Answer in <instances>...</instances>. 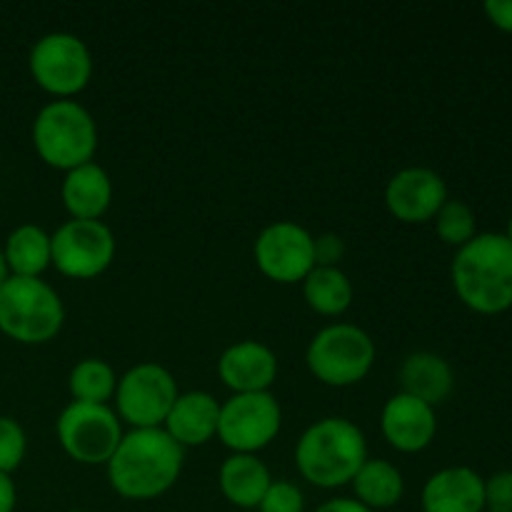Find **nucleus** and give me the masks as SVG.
<instances>
[{
	"mask_svg": "<svg viewBox=\"0 0 512 512\" xmlns=\"http://www.w3.org/2000/svg\"><path fill=\"white\" fill-rule=\"evenodd\" d=\"M185 450L163 428L130 430L108 460V483L125 500H155L180 480Z\"/></svg>",
	"mask_w": 512,
	"mask_h": 512,
	"instance_id": "nucleus-1",
	"label": "nucleus"
},
{
	"mask_svg": "<svg viewBox=\"0 0 512 512\" xmlns=\"http://www.w3.org/2000/svg\"><path fill=\"white\" fill-rule=\"evenodd\" d=\"M453 288L463 305L480 315L512 308V243L505 233H480L458 248Z\"/></svg>",
	"mask_w": 512,
	"mask_h": 512,
	"instance_id": "nucleus-2",
	"label": "nucleus"
},
{
	"mask_svg": "<svg viewBox=\"0 0 512 512\" xmlns=\"http://www.w3.org/2000/svg\"><path fill=\"white\" fill-rule=\"evenodd\" d=\"M368 460L363 430L348 418H323L310 425L295 445V465L310 485L323 490L353 483Z\"/></svg>",
	"mask_w": 512,
	"mask_h": 512,
	"instance_id": "nucleus-3",
	"label": "nucleus"
},
{
	"mask_svg": "<svg viewBox=\"0 0 512 512\" xmlns=\"http://www.w3.org/2000/svg\"><path fill=\"white\" fill-rule=\"evenodd\" d=\"M33 148L45 165L68 173L93 163L98 150V125L75 100H53L35 115Z\"/></svg>",
	"mask_w": 512,
	"mask_h": 512,
	"instance_id": "nucleus-4",
	"label": "nucleus"
},
{
	"mask_svg": "<svg viewBox=\"0 0 512 512\" xmlns=\"http://www.w3.org/2000/svg\"><path fill=\"white\" fill-rule=\"evenodd\" d=\"M65 308L43 278L10 275L0 288V333L23 345L50 343L63 330Z\"/></svg>",
	"mask_w": 512,
	"mask_h": 512,
	"instance_id": "nucleus-5",
	"label": "nucleus"
},
{
	"mask_svg": "<svg viewBox=\"0 0 512 512\" xmlns=\"http://www.w3.org/2000/svg\"><path fill=\"white\" fill-rule=\"evenodd\" d=\"M375 355V340L363 328L333 323L310 340L305 363L315 380L328 388H350L368 378Z\"/></svg>",
	"mask_w": 512,
	"mask_h": 512,
	"instance_id": "nucleus-6",
	"label": "nucleus"
},
{
	"mask_svg": "<svg viewBox=\"0 0 512 512\" xmlns=\"http://www.w3.org/2000/svg\"><path fill=\"white\" fill-rule=\"evenodd\" d=\"M28 68L45 93L68 100L88 88L93 78V55L78 35L48 33L30 48Z\"/></svg>",
	"mask_w": 512,
	"mask_h": 512,
	"instance_id": "nucleus-7",
	"label": "nucleus"
},
{
	"mask_svg": "<svg viewBox=\"0 0 512 512\" xmlns=\"http://www.w3.org/2000/svg\"><path fill=\"white\" fill-rule=\"evenodd\" d=\"M60 448L80 465H108L123 440V425L110 405L70 403L55 423Z\"/></svg>",
	"mask_w": 512,
	"mask_h": 512,
	"instance_id": "nucleus-8",
	"label": "nucleus"
},
{
	"mask_svg": "<svg viewBox=\"0 0 512 512\" xmlns=\"http://www.w3.org/2000/svg\"><path fill=\"white\" fill-rule=\"evenodd\" d=\"M180 390L173 373L158 363H138L115 388V415L133 430L163 428Z\"/></svg>",
	"mask_w": 512,
	"mask_h": 512,
	"instance_id": "nucleus-9",
	"label": "nucleus"
},
{
	"mask_svg": "<svg viewBox=\"0 0 512 512\" xmlns=\"http://www.w3.org/2000/svg\"><path fill=\"white\" fill-rule=\"evenodd\" d=\"M283 410L273 393L233 395L220 405L218 438L235 455H258L280 433Z\"/></svg>",
	"mask_w": 512,
	"mask_h": 512,
	"instance_id": "nucleus-10",
	"label": "nucleus"
},
{
	"mask_svg": "<svg viewBox=\"0 0 512 512\" xmlns=\"http://www.w3.org/2000/svg\"><path fill=\"white\" fill-rule=\"evenodd\" d=\"M53 268L73 280H93L115 260V235L103 220H68L50 235Z\"/></svg>",
	"mask_w": 512,
	"mask_h": 512,
	"instance_id": "nucleus-11",
	"label": "nucleus"
},
{
	"mask_svg": "<svg viewBox=\"0 0 512 512\" xmlns=\"http://www.w3.org/2000/svg\"><path fill=\"white\" fill-rule=\"evenodd\" d=\"M313 240V235L298 223H290V220L270 223L255 238V265L273 283H303L315 268Z\"/></svg>",
	"mask_w": 512,
	"mask_h": 512,
	"instance_id": "nucleus-12",
	"label": "nucleus"
},
{
	"mask_svg": "<svg viewBox=\"0 0 512 512\" xmlns=\"http://www.w3.org/2000/svg\"><path fill=\"white\" fill-rule=\"evenodd\" d=\"M445 203L448 185L433 168H403L385 185V205L400 223H428Z\"/></svg>",
	"mask_w": 512,
	"mask_h": 512,
	"instance_id": "nucleus-13",
	"label": "nucleus"
},
{
	"mask_svg": "<svg viewBox=\"0 0 512 512\" xmlns=\"http://www.w3.org/2000/svg\"><path fill=\"white\" fill-rule=\"evenodd\" d=\"M380 430L390 448L398 453H420L433 443L438 433L435 408L413 395L395 393L380 415Z\"/></svg>",
	"mask_w": 512,
	"mask_h": 512,
	"instance_id": "nucleus-14",
	"label": "nucleus"
},
{
	"mask_svg": "<svg viewBox=\"0 0 512 512\" xmlns=\"http://www.w3.org/2000/svg\"><path fill=\"white\" fill-rule=\"evenodd\" d=\"M218 375L233 395L270 393L278 378V358L258 340H240L223 350L218 360Z\"/></svg>",
	"mask_w": 512,
	"mask_h": 512,
	"instance_id": "nucleus-15",
	"label": "nucleus"
},
{
	"mask_svg": "<svg viewBox=\"0 0 512 512\" xmlns=\"http://www.w3.org/2000/svg\"><path fill=\"white\" fill-rule=\"evenodd\" d=\"M220 403L205 390L180 393L165 418L163 430L180 448H200L218 435Z\"/></svg>",
	"mask_w": 512,
	"mask_h": 512,
	"instance_id": "nucleus-16",
	"label": "nucleus"
},
{
	"mask_svg": "<svg viewBox=\"0 0 512 512\" xmlns=\"http://www.w3.org/2000/svg\"><path fill=\"white\" fill-rule=\"evenodd\" d=\"M423 512H483L485 480L475 470L445 468L430 475L420 493Z\"/></svg>",
	"mask_w": 512,
	"mask_h": 512,
	"instance_id": "nucleus-17",
	"label": "nucleus"
},
{
	"mask_svg": "<svg viewBox=\"0 0 512 512\" xmlns=\"http://www.w3.org/2000/svg\"><path fill=\"white\" fill-rule=\"evenodd\" d=\"M60 198L70 220H100L113 203V180L93 160L65 173Z\"/></svg>",
	"mask_w": 512,
	"mask_h": 512,
	"instance_id": "nucleus-18",
	"label": "nucleus"
},
{
	"mask_svg": "<svg viewBox=\"0 0 512 512\" xmlns=\"http://www.w3.org/2000/svg\"><path fill=\"white\" fill-rule=\"evenodd\" d=\"M400 393L413 395L423 400L430 408L445 403L455 388V375L448 360L438 353H420L408 355L400 365Z\"/></svg>",
	"mask_w": 512,
	"mask_h": 512,
	"instance_id": "nucleus-19",
	"label": "nucleus"
},
{
	"mask_svg": "<svg viewBox=\"0 0 512 512\" xmlns=\"http://www.w3.org/2000/svg\"><path fill=\"white\" fill-rule=\"evenodd\" d=\"M270 470L258 455H230L218 473V485L230 505L243 510H258L260 500L268 493Z\"/></svg>",
	"mask_w": 512,
	"mask_h": 512,
	"instance_id": "nucleus-20",
	"label": "nucleus"
},
{
	"mask_svg": "<svg viewBox=\"0 0 512 512\" xmlns=\"http://www.w3.org/2000/svg\"><path fill=\"white\" fill-rule=\"evenodd\" d=\"M5 265L15 278H40L53 265L50 235L40 225H18L5 240Z\"/></svg>",
	"mask_w": 512,
	"mask_h": 512,
	"instance_id": "nucleus-21",
	"label": "nucleus"
},
{
	"mask_svg": "<svg viewBox=\"0 0 512 512\" xmlns=\"http://www.w3.org/2000/svg\"><path fill=\"white\" fill-rule=\"evenodd\" d=\"M350 485H353L355 500L373 512L395 508L405 495L403 473L388 460L368 458Z\"/></svg>",
	"mask_w": 512,
	"mask_h": 512,
	"instance_id": "nucleus-22",
	"label": "nucleus"
},
{
	"mask_svg": "<svg viewBox=\"0 0 512 512\" xmlns=\"http://www.w3.org/2000/svg\"><path fill=\"white\" fill-rule=\"evenodd\" d=\"M303 298L318 315L340 318L353 305V283L340 268H313L303 280Z\"/></svg>",
	"mask_w": 512,
	"mask_h": 512,
	"instance_id": "nucleus-23",
	"label": "nucleus"
},
{
	"mask_svg": "<svg viewBox=\"0 0 512 512\" xmlns=\"http://www.w3.org/2000/svg\"><path fill=\"white\" fill-rule=\"evenodd\" d=\"M68 388L75 403L108 405L115 398L118 375H115V370L105 360L83 358L70 370Z\"/></svg>",
	"mask_w": 512,
	"mask_h": 512,
	"instance_id": "nucleus-24",
	"label": "nucleus"
},
{
	"mask_svg": "<svg viewBox=\"0 0 512 512\" xmlns=\"http://www.w3.org/2000/svg\"><path fill=\"white\" fill-rule=\"evenodd\" d=\"M435 230H438L440 240L455 248H463L470 240L478 235V225H475V213L470 210V205H465L463 200H450L438 210L435 215Z\"/></svg>",
	"mask_w": 512,
	"mask_h": 512,
	"instance_id": "nucleus-25",
	"label": "nucleus"
},
{
	"mask_svg": "<svg viewBox=\"0 0 512 512\" xmlns=\"http://www.w3.org/2000/svg\"><path fill=\"white\" fill-rule=\"evenodd\" d=\"M28 453V438H25L23 425L15 418L0 415V473L10 475L23 465Z\"/></svg>",
	"mask_w": 512,
	"mask_h": 512,
	"instance_id": "nucleus-26",
	"label": "nucleus"
},
{
	"mask_svg": "<svg viewBox=\"0 0 512 512\" xmlns=\"http://www.w3.org/2000/svg\"><path fill=\"white\" fill-rule=\"evenodd\" d=\"M260 512H305L303 490L288 480H273L258 505Z\"/></svg>",
	"mask_w": 512,
	"mask_h": 512,
	"instance_id": "nucleus-27",
	"label": "nucleus"
},
{
	"mask_svg": "<svg viewBox=\"0 0 512 512\" xmlns=\"http://www.w3.org/2000/svg\"><path fill=\"white\" fill-rule=\"evenodd\" d=\"M485 510L512 512V470H500L485 480Z\"/></svg>",
	"mask_w": 512,
	"mask_h": 512,
	"instance_id": "nucleus-28",
	"label": "nucleus"
},
{
	"mask_svg": "<svg viewBox=\"0 0 512 512\" xmlns=\"http://www.w3.org/2000/svg\"><path fill=\"white\" fill-rule=\"evenodd\" d=\"M315 250V268H338L340 260L345 258V243L340 235L323 233L313 240Z\"/></svg>",
	"mask_w": 512,
	"mask_h": 512,
	"instance_id": "nucleus-29",
	"label": "nucleus"
},
{
	"mask_svg": "<svg viewBox=\"0 0 512 512\" xmlns=\"http://www.w3.org/2000/svg\"><path fill=\"white\" fill-rule=\"evenodd\" d=\"M485 15L495 28H500L503 33H512V0H488Z\"/></svg>",
	"mask_w": 512,
	"mask_h": 512,
	"instance_id": "nucleus-30",
	"label": "nucleus"
},
{
	"mask_svg": "<svg viewBox=\"0 0 512 512\" xmlns=\"http://www.w3.org/2000/svg\"><path fill=\"white\" fill-rule=\"evenodd\" d=\"M315 512H373V510L360 505L355 498H335V500H328V503L318 505Z\"/></svg>",
	"mask_w": 512,
	"mask_h": 512,
	"instance_id": "nucleus-31",
	"label": "nucleus"
},
{
	"mask_svg": "<svg viewBox=\"0 0 512 512\" xmlns=\"http://www.w3.org/2000/svg\"><path fill=\"white\" fill-rule=\"evenodd\" d=\"M18 503V493H15V483L10 475L0 473V512H15Z\"/></svg>",
	"mask_w": 512,
	"mask_h": 512,
	"instance_id": "nucleus-32",
	"label": "nucleus"
},
{
	"mask_svg": "<svg viewBox=\"0 0 512 512\" xmlns=\"http://www.w3.org/2000/svg\"><path fill=\"white\" fill-rule=\"evenodd\" d=\"M10 278V273H8V265H5V255H3V248H0V288H3V283L5 280Z\"/></svg>",
	"mask_w": 512,
	"mask_h": 512,
	"instance_id": "nucleus-33",
	"label": "nucleus"
},
{
	"mask_svg": "<svg viewBox=\"0 0 512 512\" xmlns=\"http://www.w3.org/2000/svg\"><path fill=\"white\" fill-rule=\"evenodd\" d=\"M505 238H508L510 243H512V218H510V223H508V233H505Z\"/></svg>",
	"mask_w": 512,
	"mask_h": 512,
	"instance_id": "nucleus-34",
	"label": "nucleus"
},
{
	"mask_svg": "<svg viewBox=\"0 0 512 512\" xmlns=\"http://www.w3.org/2000/svg\"><path fill=\"white\" fill-rule=\"evenodd\" d=\"M73 512H90V510H73Z\"/></svg>",
	"mask_w": 512,
	"mask_h": 512,
	"instance_id": "nucleus-35",
	"label": "nucleus"
}]
</instances>
